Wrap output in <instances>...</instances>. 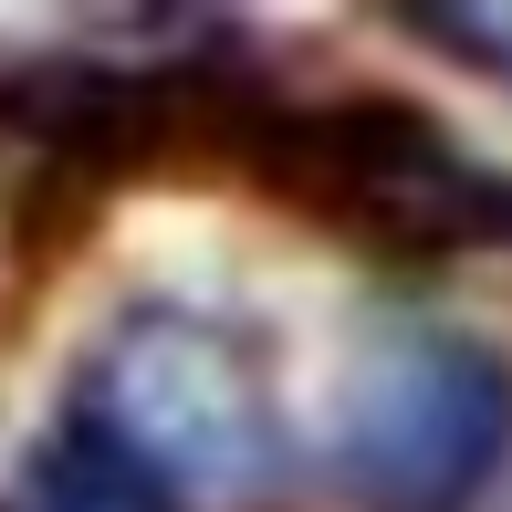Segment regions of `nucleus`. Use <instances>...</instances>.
I'll use <instances>...</instances> for the list:
<instances>
[{
	"mask_svg": "<svg viewBox=\"0 0 512 512\" xmlns=\"http://www.w3.org/2000/svg\"><path fill=\"white\" fill-rule=\"evenodd\" d=\"M74 439L147 512H241L283 492V418L241 335L189 304H136L84 366Z\"/></svg>",
	"mask_w": 512,
	"mask_h": 512,
	"instance_id": "nucleus-1",
	"label": "nucleus"
},
{
	"mask_svg": "<svg viewBox=\"0 0 512 512\" xmlns=\"http://www.w3.org/2000/svg\"><path fill=\"white\" fill-rule=\"evenodd\" d=\"M512 450V366L481 335H398L345 398V481L387 512H460Z\"/></svg>",
	"mask_w": 512,
	"mask_h": 512,
	"instance_id": "nucleus-2",
	"label": "nucleus"
},
{
	"mask_svg": "<svg viewBox=\"0 0 512 512\" xmlns=\"http://www.w3.org/2000/svg\"><path fill=\"white\" fill-rule=\"evenodd\" d=\"M304 178L324 199H345L356 220L408 230V241H512V178L481 157H460L429 115L408 105H335L293 126Z\"/></svg>",
	"mask_w": 512,
	"mask_h": 512,
	"instance_id": "nucleus-3",
	"label": "nucleus"
},
{
	"mask_svg": "<svg viewBox=\"0 0 512 512\" xmlns=\"http://www.w3.org/2000/svg\"><path fill=\"white\" fill-rule=\"evenodd\" d=\"M11 512H147V502H136V492H126V481H115V471H105L95 450H84L74 429H63L53 450H42L32 471H21Z\"/></svg>",
	"mask_w": 512,
	"mask_h": 512,
	"instance_id": "nucleus-4",
	"label": "nucleus"
},
{
	"mask_svg": "<svg viewBox=\"0 0 512 512\" xmlns=\"http://www.w3.org/2000/svg\"><path fill=\"white\" fill-rule=\"evenodd\" d=\"M408 21L429 42H450L460 63H481L492 84H512V11H492V0H418Z\"/></svg>",
	"mask_w": 512,
	"mask_h": 512,
	"instance_id": "nucleus-5",
	"label": "nucleus"
}]
</instances>
